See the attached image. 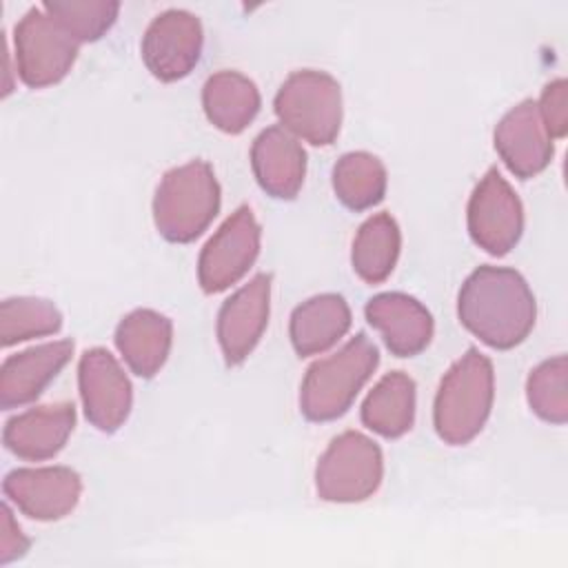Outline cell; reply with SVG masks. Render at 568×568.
<instances>
[{"mask_svg": "<svg viewBox=\"0 0 568 568\" xmlns=\"http://www.w3.org/2000/svg\"><path fill=\"white\" fill-rule=\"evenodd\" d=\"M566 102H568V84L564 78L552 80L546 84L541 100H539V115L550 133V138H564L568 131V115H566Z\"/></svg>", "mask_w": 568, "mask_h": 568, "instance_id": "83f0119b", "label": "cell"}, {"mask_svg": "<svg viewBox=\"0 0 568 568\" xmlns=\"http://www.w3.org/2000/svg\"><path fill=\"white\" fill-rule=\"evenodd\" d=\"M351 326V308L342 295L322 293L302 302L291 315V342L308 357L331 348Z\"/></svg>", "mask_w": 568, "mask_h": 568, "instance_id": "ffe728a7", "label": "cell"}, {"mask_svg": "<svg viewBox=\"0 0 568 568\" xmlns=\"http://www.w3.org/2000/svg\"><path fill=\"white\" fill-rule=\"evenodd\" d=\"M415 419V382L402 373L384 375L362 404V422L382 437L404 435Z\"/></svg>", "mask_w": 568, "mask_h": 568, "instance_id": "7402d4cb", "label": "cell"}, {"mask_svg": "<svg viewBox=\"0 0 568 568\" xmlns=\"http://www.w3.org/2000/svg\"><path fill=\"white\" fill-rule=\"evenodd\" d=\"M384 459L379 446L357 433L337 435L315 468L317 495L326 501L353 504L368 499L382 484Z\"/></svg>", "mask_w": 568, "mask_h": 568, "instance_id": "8992f818", "label": "cell"}, {"mask_svg": "<svg viewBox=\"0 0 568 568\" xmlns=\"http://www.w3.org/2000/svg\"><path fill=\"white\" fill-rule=\"evenodd\" d=\"M399 246H402L399 226L388 213H377L368 217L359 226L353 242L351 262L355 273L368 284L384 282L395 268V262L399 257Z\"/></svg>", "mask_w": 568, "mask_h": 568, "instance_id": "603a6c76", "label": "cell"}, {"mask_svg": "<svg viewBox=\"0 0 568 568\" xmlns=\"http://www.w3.org/2000/svg\"><path fill=\"white\" fill-rule=\"evenodd\" d=\"M78 384L87 419L102 433L118 430L131 413V382L106 348H91L80 357Z\"/></svg>", "mask_w": 568, "mask_h": 568, "instance_id": "8fae6325", "label": "cell"}, {"mask_svg": "<svg viewBox=\"0 0 568 568\" xmlns=\"http://www.w3.org/2000/svg\"><path fill=\"white\" fill-rule=\"evenodd\" d=\"M333 189L344 206L366 211L384 197L386 169L379 158L366 151L346 153L333 166Z\"/></svg>", "mask_w": 568, "mask_h": 568, "instance_id": "cb8c5ba5", "label": "cell"}, {"mask_svg": "<svg viewBox=\"0 0 568 568\" xmlns=\"http://www.w3.org/2000/svg\"><path fill=\"white\" fill-rule=\"evenodd\" d=\"M495 397L493 364L468 348L444 375L435 395L433 422L437 435L453 446L468 444L484 428Z\"/></svg>", "mask_w": 568, "mask_h": 568, "instance_id": "7a4b0ae2", "label": "cell"}, {"mask_svg": "<svg viewBox=\"0 0 568 568\" xmlns=\"http://www.w3.org/2000/svg\"><path fill=\"white\" fill-rule=\"evenodd\" d=\"M204 33L200 20L184 9H169L153 18L142 38V60L162 82L189 75L200 62Z\"/></svg>", "mask_w": 568, "mask_h": 568, "instance_id": "30bf717a", "label": "cell"}, {"mask_svg": "<svg viewBox=\"0 0 568 568\" xmlns=\"http://www.w3.org/2000/svg\"><path fill=\"white\" fill-rule=\"evenodd\" d=\"M62 326V315L53 302L42 297H9L0 304V342L11 346L31 337L53 335Z\"/></svg>", "mask_w": 568, "mask_h": 568, "instance_id": "d4e9b609", "label": "cell"}, {"mask_svg": "<svg viewBox=\"0 0 568 568\" xmlns=\"http://www.w3.org/2000/svg\"><path fill=\"white\" fill-rule=\"evenodd\" d=\"M27 548L29 539L20 532L9 506L4 504L0 510V564H9L16 557H22Z\"/></svg>", "mask_w": 568, "mask_h": 568, "instance_id": "f1b7e54d", "label": "cell"}, {"mask_svg": "<svg viewBox=\"0 0 568 568\" xmlns=\"http://www.w3.org/2000/svg\"><path fill=\"white\" fill-rule=\"evenodd\" d=\"M366 320L397 357L422 353L433 337V317L422 302L406 293H379L366 304Z\"/></svg>", "mask_w": 568, "mask_h": 568, "instance_id": "9a60e30c", "label": "cell"}, {"mask_svg": "<svg viewBox=\"0 0 568 568\" xmlns=\"http://www.w3.org/2000/svg\"><path fill=\"white\" fill-rule=\"evenodd\" d=\"M13 47L20 80L31 89H42L71 71L80 42L42 7H33L13 29Z\"/></svg>", "mask_w": 568, "mask_h": 568, "instance_id": "52a82bcc", "label": "cell"}, {"mask_svg": "<svg viewBox=\"0 0 568 568\" xmlns=\"http://www.w3.org/2000/svg\"><path fill=\"white\" fill-rule=\"evenodd\" d=\"M568 362L566 355L550 357L530 371L526 397L537 417L550 424H566L568 393H566Z\"/></svg>", "mask_w": 568, "mask_h": 568, "instance_id": "484cf974", "label": "cell"}, {"mask_svg": "<svg viewBox=\"0 0 568 568\" xmlns=\"http://www.w3.org/2000/svg\"><path fill=\"white\" fill-rule=\"evenodd\" d=\"M260 253V224L248 206H240L206 242L197 260L202 291L220 293L235 284Z\"/></svg>", "mask_w": 568, "mask_h": 568, "instance_id": "9c48e42d", "label": "cell"}, {"mask_svg": "<svg viewBox=\"0 0 568 568\" xmlns=\"http://www.w3.org/2000/svg\"><path fill=\"white\" fill-rule=\"evenodd\" d=\"M495 149L517 178L541 173L552 158V138L532 100L513 106L495 129Z\"/></svg>", "mask_w": 568, "mask_h": 568, "instance_id": "5bb4252c", "label": "cell"}, {"mask_svg": "<svg viewBox=\"0 0 568 568\" xmlns=\"http://www.w3.org/2000/svg\"><path fill=\"white\" fill-rule=\"evenodd\" d=\"M202 106L213 126L224 133H240L260 111V91L237 71H217L204 82Z\"/></svg>", "mask_w": 568, "mask_h": 568, "instance_id": "44dd1931", "label": "cell"}, {"mask_svg": "<svg viewBox=\"0 0 568 568\" xmlns=\"http://www.w3.org/2000/svg\"><path fill=\"white\" fill-rule=\"evenodd\" d=\"M271 308V275L260 273L237 288L217 313V342L226 364H242L260 342Z\"/></svg>", "mask_w": 568, "mask_h": 568, "instance_id": "4fadbf2b", "label": "cell"}, {"mask_svg": "<svg viewBox=\"0 0 568 568\" xmlns=\"http://www.w3.org/2000/svg\"><path fill=\"white\" fill-rule=\"evenodd\" d=\"M377 346L357 333L335 355L315 362L300 388L302 415L311 422H328L348 410L362 386L377 368Z\"/></svg>", "mask_w": 568, "mask_h": 568, "instance_id": "277c9868", "label": "cell"}, {"mask_svg": "<svg viewBox=\"0 0 568 568\" xmlns=\"http://www.w3.org/2000/svg\"><path fill=\"white\" fill-rule=\"evenodd\" d=\"M42 9L60 22L78 42L102 38L118 18L120 2L113 0H47Z\"/></svg>", "mask_w": 568, "mask_h": 568, "instance_id": "4316f807", "label": "cell"}, {"mask_svg": "<svg viewBox=\"0 0 568 568\" xmlns=\"http://www.w3.org/2000/svg\"><path fill=\"white\" fill-rule=\"evenodd\" d=\"M75 426V408L69 402L47 404L11 417L4 426V446L31 462H42L62 450Z\"/></svg>", "mask_w": 568, "mask_h": 568, "instance_id": "e0dca14e", "label": "cell"}, {"mask_svg": "<svg viewBox=\"0 0 568 568\" xmlns=\"http://www.w3.org/2000/svg\"><path fill=\"white\" fill-rule=\"evenodd\" d=\"M2 490L22 515L53 521L67 517L78 506L82 479L67 466L18 468L4 477Z\"/></svg>", "mask_w": 568, "mask_h": 568, "instance_id": "7c38bea8", "label": "cell"}, {"mask_svg": "<svg viewBox=\"0 0 568 568\" xmlns=\"http://www.w3.org/2000/svg\"><path fill=\"white\" fill-rule=\"evenodd\" d=\"M282 126L315 146L331 144L342 124V89L324 71L302 69L291 73L275 95Z\"/></svg>", "mask_w": 568, "mask_h": 568, "instance_id": "5b68a950", "label": "cell"}, {"mask_svg": "<svg viewBox=\"0 0 568 568\" xmlns=\"http://www.w3.org/2000/svg\"><path fill=\"white\" fill-rule=\"evenodd\" d=\"M171 320L151 308L124 315L115 328V346L129 368L140 377H153L171 351Z\"/></svg>", "mask_w": 568, "mask_h": 568, "instance_id": "d6986e66", "label": "cell"}, {"mask_svg": "<svg viewBox=\"0 0 568 568\" xmlns=\"http://www.w3.org/2000/svg\"><path fill=\"white\" fill-rule=\"evenodd\" d=\"M73 342L58 339L40 346H31L18 355L4 359L0 368V404L2 408H16L33 402L44 386L62 371L71 359Z\"/></svg>", "mask_w": 568, "mask_h": 568, "instance_id": "ac0fdd59", "label": "cell"}, {"mask_svg": "<svg viewBox=\"0 0 568 568\" xmlns=\"http://www.w3.org/2000/svg\"><path fill=\"white\" fill-rule=\"evenodd\" d=\"M459 322L490 348L521 344L535 326L537 304L528 282L506 266H479L459 288Z\"/></svg>", "mask_w": 568, "mask_h": 568, "instance_id": "6da1fadb", "label": "cell"}, {"mask_svg": "<svg viewBox=\"0 0 568 568\" xmlns=\"http://www.w3.org/2000/svg\"><path fill=\"white\" fill-rule=\"evenodd\" d=\"M524 231V209L513 186L497 169L475 186L468 200V233L473 242L490 255H506Z\"/></svg>", "mask_w": 568, "mask_h": 568, "instance_id": "ba28073f", "label": "cell"}, {"mask_svg": "<svg viewBox=\"0 0 568 568\" xmlns=\"http://www.w3.org/2000/svg\"><path fill=\"white\" fill-rule=\"evenodd\" d=\"M220 209V184L209 162L193 160L164 173L153 197V220L169 242H191Z\"/></svg>", "mask_w": 568, "mask_h": 568, "instance_id": "3957f363", "label": "cell"}, {"mask_svg": "<svg viewBox=\"0 0 568 568\" xmlns=\"http://www.w3.org/2000/svg\"><path fill=\"white\" fill-rule=\"evenodd\" d=\"M251 164L257 184L277 200H293L304 182L306 153L284 126L264 129L251 146Z\"/></svg>", "mask_w": 568, "mask_h": 568, "instance_id": "2e32d148", "label": "cell"}]
</instances>
